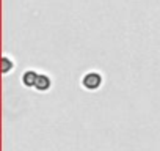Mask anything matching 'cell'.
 <instances>
[{
	"instance_id": "cell-1",
	"label": "cell",
	"mask_w": 160,
	"mask_h": 151,
	"mask_svg": "<svg viewBox=\"0 0 160 151\" xmlns=\"http://www.w3.org/2000/svg\"><path fill=\"white\" fill-rule=\"evenodd\" d=\"M104 84V76L99 71H87L82 79H80V85L88 91H96L98 88H101V85Z\"/></svg>"
},
{
	"instance_id": "cell-2",
	"label": "cell",
	"mask_w": 160,
	"mask_h": 151,
	"mask_svg": "<svg viewBox=\"0 0 160 151\" xmlns=\"http://www.w3.org/2000/svg\"><path fill=\"white\" fill-rule=\"evenodd\" d=\"M52 77L49 74H46V72H39V76H38V81H36V85H35V88L33 90H36V91H39V93H46V91H49L50 88H52Z\"/></svg>"
},
{
	"instance_id": "cell-3",
	"label": "cell",
	"mask_w": 160,
	"mask_h": 151,
	"mask_svg": "<svg viewBox=\"0 0 160 151\" xmlns=\"http://www.w3.org/2000/svg\"><path fill=\"white\" fill-rule=\"evenodd\" d=\"M38 76H39L38 71H35V69H25V71L21 74V82H22V85L27 87V88H35L36 81H38Z\"/></svg>"
},
{
	"instance_id": "cell-4",
	"label": "cell",
	"mask_w": 160,
	"mask_h": 151,
	"mask_svg": "<svg viewBox=\"0 0 160 151\" xmlns=\"http://www.w3.org/2000/svg\"><path fill=\"white\" fill-rule=\"evenodd\" d=\"M0 66H2V72L3 74H8L10 71L14 69V60L11 57H8L7 54H3L2 58H0Z\"/></svg>"
}]
</instances>
